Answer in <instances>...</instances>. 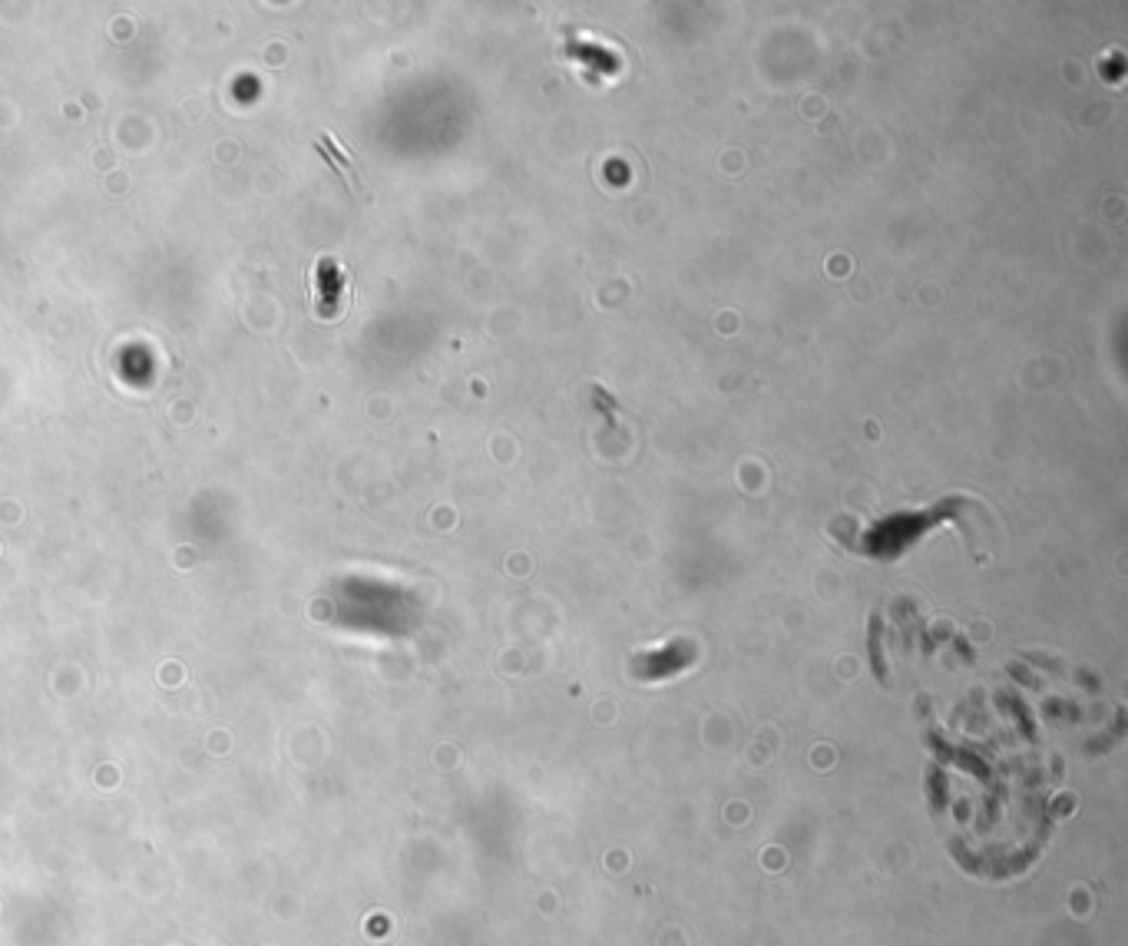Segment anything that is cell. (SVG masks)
<instances>
[{
	"instance_id": "6da1fadb",
	"label": "cell",
	"mask_w": 1128,
	"mask_h": 946,
	"mask_svg": "<svg viewBox=\"0 0 1128 946\" xmlns=\"http://www.w3.org/2000/svg\"><path fill=\"white\" fill-rule=\"evenodd\" d=\"M325 153H328L331 159H335V163H338V169L345 172V179H351L354 186H358V172H354V166L348 163V159H341V156H338V149H325Z\"/></svg>"
}]
</instances>
